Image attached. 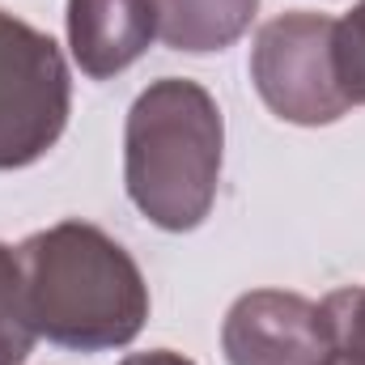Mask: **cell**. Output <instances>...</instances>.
Segmentation results:
<instances>
[{
  "label": "cell",
  "mask_w": 365,
  "mask_h": 365,
  "mask_svg": "<svg viewBox=\"0 0 365 365\" xmlns=\"http://www.w3.org/2000/svg\"><path fill=\"white\" fill-rule=\"evenodd\" d=\"M21 293L34 336L106 353L128 349L149 323V284L140 264L90 221H56L17 247Z\"/></svg>",
  "instance_id": "obj_1"
},
{
  "label": "cell",
  "mask_w": 365,
  "mask_h": 365,
  "mask_svg": "<svg viewBox=\"0 0 365 365\" xmlns=\"http://www.w3.org/2000/svg\"><path fill=\"white\" fill-rule=\"evenodd\" d=\"M73 115L68 60L51 34L0 9V170H26L56 149Z\"/></svg>",
  "instance_id": "obj_3"
},
{
  "label": "cell",
  "mask_w": 365,
  "mask_h": 365,
  "mask_svg": "<svg viewBox=\"0 0 365 365\" xmlns=\"http://www.w3.org/2000/svg\"><path fill=\"white\" fill-rule=\"evenodd\" d=\"M68 51L90 81L132 68L158 38L153 0H68Z\"/></svg>",
  "instance_id": "obj_6"
},
{
  "label": "cell",
  "mask_w": 365,
  "mask_h": 365,
  "mask_svg": "<svg viewBox=\"0 0 365 365\" xmlns=\"http://www.w3.org/2000/svg\"><path fill=\"white\" fill-rule=\"evenodd\" d=\"M336 68L353 106H365V0H357L336 26Z\"/></svg>",
  "instance_id": "obj_10"
},
{
  "label": "cell",
  "mask_w": 365,
  "mask_h": 365,
  "mask_svg": "<svg viewBox=\"0 0 365 365\" xmlns=\"http://www.w3.org/2000/svg\"><path fill=\"white\" fill-rule=\"evenodd\" d=\"M119 365H195L182 353H170V349H149V353H128Z\"/></svg>",
  "instance_id": "obj_11"
},
{
  "label": "cell",
  "mask_w": 365,
  "mask_h": 365,
  "mask_svg": "<svg viewBox=\"0 0 365 365\" xmlns=\"http://www.w3.org/2000/svg\"><path fill=\"white\" fill-rule=\"evenodd\" d=\"M153 13L158 38L170 51L212 56L234 47L251 30L259 0H153Z\"/></svg>",
  "instance_id": "obj_7"
},
{
  "label": "cell",
  "mask_w": 365,
  "mask_h": 365,
  "mask_svg": "<svg viewBox=\"0 0 365 365\" xmlns=\"http://www.w3.org/2000/svg\"><path fill=\"white\" fill-rule=\"evenodd\" d=\"M34 327L26 314V293H21V264L17 251L0 242V365H21L34 349Z\"/></svg>",
  "instance_id": "obj_8"
},
{
  "label": "cell",
  "mask_w": 365,
  "mask_h": 365,
  "mask_svg": "<svg viewBox=\"0 0 365 365\" xmlns=\"http://www.w3.org/2000/svg\"><path fill=\"white\" fill-rule=\"evenodd\" d=\"M336 26L327 13H280L259 26L251 47V81L276 119L297 128L340 123L353 102L336 68Z\"/></svg>",
  "instance_id": "obj_4"
},
{
  "label": "cell",
  "mask_w": 365,
  "mask_h": 365,
  "mask_svg": "<svg viewBox=\"0 0 365 365\" xmlns=\"http://www.w3.org/2000/svg\"><path fill=\"white\" fill-rule=\"evenodd\" d=\"M331 365H365V284L336 289L319 302Z\"/></svg>",
  "instance_id": "obj_9"
},
{
  "label": "cell",
  "mask_w": 365,
  "mask_h": 365,
  "mask_svg": "<svg viewBox=\"0 0 365 365\" xmlns=\"http://www.w3.org/2000/svg\"><path fill=\"white\" fill-rule=\"evenodd\" d=\"M221 353L230 365H327L331 344L319 302L284 289L242 293L221 323Z\"/></svg>",
  "instance_id": "obj_5"
},
{
  "label": "cell",
  "mask_w": 365,
  "mask_h": 365,
  "mask_svg": "<svg viewBox=\"0 0 365 365\" xmlns=\"http://www.w3.org/2000/svg\"><path fill=\"white\" fill-rule=\"evenodd\" d=\"M225 119L200 81L162 77L136 93L123 123L128 200L166 234H191L217 204Z\"/></svg>",
  "instance_id": "obj_2"
},
{
  "label": "cell",
  "mask_w": 365,
  "mask_h": 365,
  "mask_svg": "<svg viewBox=\"0 0 365 365\" xmlns=\"http://www.w3.org/2000/svg\"><path fill=\"white\" fill-rule=\"evenodd\" d=\"M327 365H331V361H327Z\"/></svg>",
  "instance_id": "obj_12"
}]
</instances>
